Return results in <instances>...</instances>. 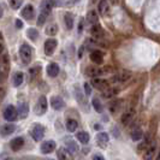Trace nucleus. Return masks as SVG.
I'll use <instances>...</instances> for the list:
<instances>
[{"label":"nucleus","mask_w":160,"mask_h":160,"mask_svg":"<svg viewBox=\"0 0 160 160\" xmlns=\"http://www.w3.org/2000/svg\"><path fill=\"white\" fill-rule=\"evenodd\" d=\"M19 57L24 64H29L32 59V49L28 43H23L19 47Z\"/></svg>","instance_id":"1"},{"label":"nucleus","mask_w":160,"mask_h":160,"mask_svg":"<svg viewBox=\"0 0 160 160\" xmlns=\"http://www.w3.org/2000/svg\"><path fill=\"white\" fill-rule=\"evenodd\" d=\"M111 71H112V69L108 68V66H106V68H104V69H101V68H96V66H89L88 69L86 70V73L88 75L89 77L96 78V77H99V76H102L104 73H107V72H111Z\"/></svg>","instance_id":"2"},{"label":"nucleus","mask_w":160,"mask_h":160,"mask_svg":"<svg viewBox=\"0 0 160 160\" xmlns=\"http://www.w3.org/2000/svg\"><path fill=\"white\" fill-rule=\"evenodd\" d=\"M47 107H48V102H47L46 96L45 95L40 96L39 100H38V102H36V106H35V113H36L38 116H42V114L46 113Z\"/></svg>","instance_id":"3"},{"label":"nucleus","mask_w":160,"mask_h":160,"mask_svg":"<svg viewBox=\"0 0 160 160\" xmlns=\"http://www.w3.org/2000/svg\"><path fill=\"white\" fill-rule=\"evenodd\" d=\"M17 117H18V111L16 110V107H13L12 105H8L4 111V118L8 122H15Z\"/></svg>","instance_id":"4"},{"label":"nucleus","mask_w":160,"mask_h":160,"mask_svg":"<svg viewBox=\"0 0 160 160\" xmlns=\"http://www.w3.org/2000/svg\"><path fill=\"white\" fill-rule=\"evenodd\" d=\"M155 153H157V143L152 141L149 146L144 149L143 153V160H153V158L155 157Z\"/></svg>","instance_id":"5"},{"label":"nucleus","mask_w":160,"mask_h":160,"mask_svg":"<svg viewBox=\"0 0 160 160\" xmlns=\"http://www.w3.org/2000/svg\"><path fill=\"white\" fill-rule=\"evenodd\" d=\"M92 84H93L96 89L101 90V92H104V90H106V89L110 88V83H108V81L104 80V78H101V77L93 78V81H92Z\"/></svg>","instance_id":"6"},{"label":"nucleus","mask_w":160,"mask_h":160,"mask_svg":"<svg viewBox=\"0 0 160 160\" xmlns=\"http://www.w3.org/2000/svg\"><path fill=\"white\" fill-rule=\"evenodd\" d=\"M130 78H131V73L129 71H125V70H122L117 75L113 76V82H116V83H125Z\"/></svg>","instance_id":"7"},{"label":"nucleus","mask_w":160,"mask_h":160,"mask_svg":"<svg viewBox=\"0 0 160 160\" xmlns=\"http://www.w3.org/2000/svg\"><path fill=\"white\" fill-rule=\"evenodd\" d=\"M32 136L35 141H41L45 136V128L40 124H36L32 130Z\"/></svg>","instance_id":"8"},{"label":"nucleus","mask_w":160,"mask_h":160,"mask_svg":"<svg viewBox=\"0 0 160 160\" xmlns=\"http://www.w3.org/2000/svg\"><path fill=\"white\" fill-rule=\"evenodd\" d=\"M134 116H135V110L134 108H129L125 112L122 114V118H120V122L123 125H129L131 123V120L134 119Z\"/></svg>","instance_id":"9"},{"label":"nucleus","mask_w":160,"mask_h":160,"mask_svg":"<svg viewBox=\"0 0 160 160\" xmlns=\"http://www.w3.org/2000/svg\"><path fill=\"white\" fill-rule=\"evenodd\" d=\"M53 8H54V1L53 0H42V2L40 4L41 13H45L47 16L51 13Z\"/></svg>","instance_id":"10"},{"label":"nucleus","mask_w":160,"mask_h":160,"mask_svg":"<svg viewBox=\"0 0 160 160\" xmlns=\"http://www.w3.org/2000/svg\"><path fill=\"white\" fill-rule=\"evenodd\" d=\"M57 45H58V42H57L56 39H48L45 42V53H46V56H52L54 53Z\"/></svg>","instance_id":"11"},{"label":"nucleus","mask_w":160,"mask_h":160,"mask_svg":"<svg viewBox=\"0 0 160 160\" xmlns=\"http://www.w3.org/2000/svg\"><path fill=\"white\" fill-rule=\"evenodd\" d=\"M56 149V142L53 140H49V141H45L43 143L41 144V152L43 154H49Z\"/></svg>","instance_id":"12"},{"label":"nucleus","mask_w":160,"mask_h":160,"mask_svg":"<svg viewBox=\"0 0 160 160\" xmlns=\"http://www.w3.org/2000/svg\"><path fill=\"white\" fill-rule=\"evenodd\" d=\"M34 16H35V8H34V6H32V4L25 5L23 10H22V17H24L25 19L29 21V19L34 18Z\"/></svg>","instance_id":"13"},{"label":"nucleus","mask_w":160,"mask_h":160,"mask_svg":"<svg viewBox=\"0 0 160 160\" xmlns=\"http://www.w3.org/2000/svg\"><path fill=\"white\" fill-rule=\"evenodd\" d=\"M51 106L54 110H57V111H60V110H63L65 107V102L60 96H53L51 99Z\"/></svg>","instance_id":"14"},{"label":"nucleus","mask_w":160,"mask_h":160,"mask_svg":"<svg viewBox=\"0 0 160 160\" xmlns=\"http://www.w3.org/2000/svg\"><path fill=\"white\" fill-rule=\"evenodd\" d=\"M57 155H58L59 160H73L72 153L66 148H59L57 151Z\"/></svg>","instance_id":"15"},{"label":"nucleus","mask_w":160,"mask_h":160,"mask_svg":"<svg viewBox=\"0 0 160 160\" xmlns=\"http://www.w3.org/2000/svg\"><path fill=\"white\" fill-rule=\"evenodd\" d=\"M90 34L95 39H102V36H104V29L101 28L100 24H94L90 28Z\"/></svg>","instance_id":"16"},{"label":"nucleus","mask_w":160,"mask_h":160,"mask_svg":"<svg viewBox=\"0 0 160 160\" xmlns=\"http://www.w3.org/2000/svg\"><path fill=\"white\" fill-rule=\"evenodd\" d=\"M15 130H16V125L15 124H5V125H2L0 128V135L4 137L8 136L12 132H15Z\"/></svg>","instance_id":"17"},{"label":"nucleus","mask_w":160,"mask_h":160,"mask_svg":"<svg viewBox=\"0 0 160 160\" xmlns=\"http://www.w3.org/2000/svg\"><path fill=\"white\" fill-rule=\"evenodd\" d=\"M98 11L101 16H106L110 11V6H108V1L107 0H100L98 4Z\"/></svg>","instance_id":"18"},{"label":"nucleus","mask_w":160,"mask_h":160,"mask_svg":"<svg viewBox=\"0 0 160 160\" xmlns=\"http://www.w3.org/2000/svg\"><path fill=\"white\" fill-rule=\"evenodd\" d=\"M90 59H92L93 63L100 65L102 64V62H104V56H102V53L100 51H93L90 53Z\"/></svg>","instance_id":"19"},{"label":"nucleus","mask_w":160,"mask_h":160,"mask_svg":"<svg viewBox=\"0 0 160 160\" xmlns=\"http://www.w3.org/2000/svg\"><path fill=\"white\" fill-rule=\"evenodd\" d=\"M24 146V138L23 137H16V138H13L12 141H11V149L12 151H19L22 147Z\"/></svg>","instance_id":"20"},{"label":"nucleus","mask_w":160,"mask_h":160,"mask_svg":"<svg viewBox=\"0 0 160 160\" xmlns=\"http://www.w3.org/2000/svg\"><path fill=\"white\" fill-rule=\"evenodd\" d=\"M47 73L49 77H57L59 73V65L57 63H51L47 66Z\"/></svg>","instance_id":"21"},{"label":"nucleus","mask_w":160,"mask_h":160,"mask_svg":"<svg viewBox=\"0 0 160 160\" xmlns=\"http://www.w3.org/2000/svg\"><path fill=\"white\" fill-rule=\"evenodd\" d=\"M108 140H110V137H108V134H106V132H99L96 135V141L101 147H105L108 143Z\"/></svg>","instance_id":"22"},{"label":"nucleus","mask_w":160,"mask_h":160,"mask_svg":"<svg viewBox=\"0 0 160 160\" xmlns=\"http://www.w3.org/2000/svg\"><path fill=\"white\" fill-rule=\"evenodd\" d=\"M18 114H21V117L22 118H25L27 116H28V113H29V106L27 102H21V104L18 105Z\"/></svg>","instance_id":"23"},{"label":"nucleus","mask_w":160,"mask_h":160,"mask_svg":"<svg viewBox=\"0 0 160 160\" xmlns=\"http://www.w3.org/2000/svg\"><path fill=\"white\" fill-rule=\"evenodd\" d=\"M87 22L89 24H92V25H94V24H98L99 22V16H98V13H96L95 11H89L88 15H87Z\"/></svg>","instance_id":"24"},{"label":"nucleus","mask_w":160,"mask_h":160,"mask_svg":"<svg viewBox=\"0 0 160 160\" xmlns=\"http://www.w3.org/2000/svg\"><path fill=\"white\" fill-rule=\"evenodd\" d=\"M77 127H78V123H77V120L76 119L69 118V119L66 120V129H68V131L73 132V131H76Z\"/></svg>","instance_id":"25"},{"label":"nucleus","mask_w":160,"mask_h":160,"mask_svg":"<svg viewBox=\"0 0 160 160\" xmlns=\"http://www.w3.org/2000/svg\"><path fill=\"white\" fill-rule=\"evenodd\" d=\"M76 137H77V140L80 141L81 143L83 144H87L89 142V134L88 132H86V131H80V132H77V135H76Z\"/></svg>","instance_id":"26"},{"label":"nucleus","mask_w":160,"mask_h":160,"mask_svg":"<svg viewBox=\"0 0 160 160\" xmlns=\"http://www.w3.org/2000/svg\"><path fill=\"white\" fill-rule=\"evenodd\" d=\"M12 81H13V86H15V87H19V86L23 83L24 75L22 73V72H16V73L13 75V78H12Z\"/></svg>","instance_id":"27"},{"label":"nucleus","mask_w":160,"mask_h":160,"mask_svg":"<svg viewBox=\"0 0 160 160\" xmlns=\"http://www.w3.org/2000/svg\"><path fill=\"white\" fill-rule=\"evenodd\" d=\"M64 22H65V27L68 30H71L73 28V16L71 13H66L64 17Z\"/></svg>","instance_id":"28"},{"label":"nucleus","mask_w":160,"mask_h":160,"mask_svg":"<svg viewBox=\"0 0 160 160\" xmlns=\"http://www.w3.org/2000/svg\"><path fill=\"white\" fill-rule=\"evenodd\" d=\"M131 138H132L134 141H141V140L143 138V131H142L141 129H135V130H132V132H131Z\"/></svg>","instance_id":"29"},{"label":"nucleus","mask_w":160,"mask_h":160,"mask_svg":"<svg viewBox=\"0 0 160 160\" xmlns=\"http://www.w3.org/2000/svg\"><path fill=\"white\" fill-rule=\"evenodd\" d=\"M66 149H69L71 153H76L78 151V146L72 140H66Z\"/></svg>","instance_id":"30"},{"label":"nucleus","mask_w":160,"mask_h":160,"mask_svg":"<svg viewBox=\"0 0 160 160\" xmlns=\"http://www.w3.org/2000/svg\"><path fill=\"white\" fill-rule=\"evenodd\" d=\"M92 105H93V107H94V110H95L96 112L101 113L104 111V107H102V105H101L100 100H99L98 98H94V99L92 100Z\"/></svg>","instance_id":"31"},{"label":"nucleus","mask_w":160,"mask_h":160,"mask_svg":"<svg viewBox=\"0 0 160 160\" xmlns=\"http://www.w3.org/2000/svg\"><path fill=\"white\" fill-rule=\"evenodd\" d=\"M57 32H58V25L57 24H49L46 28V34L48 36H54Z\"/></svg>","instance_id":"32"},{"label":"nucleus","mask_w":160,"mask_h":160,"mask_svg":"<svg viewBox=\"0 0 160 160\" xmlns=\"http://www.w3.org/2000/svg\"><path fill=\"white\" fill-rule=\"evenodd\" d=\"M116 93H117V90L114 88H108L102 92V96H104L105 99H111V98L116 95Z\"/></svg>","instance_id":"33"},{"label":"nucleus","mask_w":160,"mask_h":160,"mask_svg":"<svg viewBox=\"0 0 160 160\" xmlns=\"http://www.w3.org/2000/svg\"><path fill=\"white\" fill-rule=\"evenodd\" d=\"M120 108V101H113L112 104L110 105V112L112 114H116V113L119 111Z\"/></svg>","instance_id":"34"},{"label":"nucleus","mask_w":160,"mask_h":160,"mask_svg":"<svg viewBox=\"0 0 160 160\" xmlns=\"http://www.w3.org/2000/svg\"><path fill=\"white\" fill-rule=\"evenodd\" d=\"M27 35H28V38L29 39H32V41H35L38 38H39V32L36 30V29H29L28 32H27Z\"/></svg>","instance_id":"35"},{"label":"nucleus","mask_w":160,"mask_h":160,"mask_svg":"<svg viewBox=\"0 0 160 160\" xmlns=\"http://www.w3.org/2000/svg\"><path fill=\"white\" fill-rule=\"evenodd\" d=\"M8 4H10V6L13 8V10H18V8L22 6V0H10Z\"/></svg>","instance_id":"36"},{"label":"nucleus","mask_w":160,"mask_h":160,"mask_svg":"<svg viewBox=\"0 0 160 160\" xmlns=\"http://www.w3.org/2000/svg\"><path fill=\"white\" fill-rule=\"evenodd\" d=\"M149 143H151V142H149V140H148V138H144L143 141L140 143L138 148H137V149H138V152H140V151H144V149H146V148L149 146Z\"/></svg>","instance_id":"37"},{"label":"nucleus","mask_w":160,"mask_h":160,"mask_svg":"<svg viewBox=\"0 0 160 160\" xmlns=\"http://www.w3.org/2000/svg\"><path fill=\"white\" fill-rule=\"evenodd\" d=\"M41 71V68L40 66H32L29 69V73L32 75V76H38V73Z\"/></svg>","instance_id":"38"},{"label":"nucleus","mask_w":160,"mask_h":160,"mask_svg":"<svg viewBox=\"0 0 160 160\" xmlns=\"http://www.w3.org/2000/svg\"><path fill=\"white\" fill-rule=\"evenodd\" d=\"M46 19H47V15H45V13H40L39 19H38V25H39V27H40V25H43L45 22H46Z\"/></svg>","instance_id":"39"},{"label":"nucleus","mask_w":160,"mask_h":160,"mask_svg":"<svg viewBox=\"0 0 160 160\" xmlns=\"http://www.w3.org/2000/svg\"><path fill=\"white\" fill-rule=\"evenodd\" d=\"M84 92H86V95H90L92 94V87L89 83H84Z\"/></svg>","instance_id":"40"},{"label":"nucleus","mask_w":160,"mask_h":160,"mask_svg":"<svg viewBox=\"0 0 160 160\" xmlns=\"http://www.w3.org/2000/svg\"><path fill=\"white\" fill-rule=\"evenodd\" d=\"M93 160H105V158L101 154H95V155L93 157Z\"/></svg>","instance_id":"41"},{"label":"nucleus","mask_w":160,"mask_h":160,"mask_svg":"<svg viewBox=\"0 0 160 160\" xmlns=\"http://www.w3.org/2000/svg\"><path fill=\"white\" fill-rule=\"evenodd\" d=\"M82 32H83V22L81 21L80 23H78V34H81Z\"/></svg>","instance_id":"42"},{"label":"nucleus","mask_w":160,"mask_h":160,"mask_svg":"<svg viewBox=\"0 0 160 160\" xmlns=\"http://www.w3.org/2000/svg\"><path fill=\"white\" fill-rule=\"evenodd\" d=\"M4 95H5V90H4L2 88H0V100L4 98Z\"/></svg>","instance_id":"43"},{"label":"nucleus","mask_w":160,"mask_h":160,"mask_svg":"<svg viewBox=\"0 0 160 160\" xmlns=\"http://www.w3.org/2000/svg\"><path fill=\"white\" fill-rule=\"evenodd\" d=\"M83 51H84V48L81 47V49L78 51V58H82V56H83Z\"/></svg>","instance_id":"44"},{"label":"nucleus","mask_w":160,"mask_h":160,"mask_svg":"<svg viewBox=\"0 0 160 160\" xmlns=\"http://www.w3.org/2000/svg\"><path fill=\"white\" fill-rule=\"evenodd\" d=\"M16 25H17V28H22V27H23V23H22L21 21H17Z\"/></svg>","instance_id":"45"},{"label":"nucleus","mask_w":160,"mask_h":160,"mask_svg":"<svg viewBox=\"0 0 160 160\" xmlns=\"http://www.w3.org/2000/svg\"><path fill=\"white\" fill-rule=\"evenodd\" d=\"M108 1H110L112 5H117V4L119 2V0H108Z\"/></svg>","instance_id":"46"},{"label":"nucleus","mask_w":160,"mask_h":160,"mask_svg":"<svg viewBox=\"0 0 160 160\" xmlns=\"http://www.w3.org/2000/svg\"><path fill=\"white\" fill-rule=\"evenodd\" d=\"M155 160H160V149H159V152H158V154L155 155Z\"/></svg>","instance_id":"47"},{"label":"nucleus","mask_w":160,"mask_h":160,"mask_svg":"<svg viewBox=\"0 0 160 160\" xmlns=\"http://www.w3.org/2000/svg\"><path fill=\"white\" fill-rule=\"evenodd\" d=\"M2 51H4V46H2V45H1V43H0V53H1V52H2Z\"/></svg>","instance_id":"48"},{"label":"nucleus","mask_w":160,"mask_h":160,"mask_svg":"<svg viewBox=\"0 0 160 160\" xmlns=\"http://www.w3.org/2000/svg\"><path fill=\"white\" fill-rule=\"evenodd\" d=\"M2 16V10H1V6H0V17Z\"/></svg>","instance_id":"49"},{"label":"nucleus","mask_w":160,"mask_h":160,"mask_svg":"<svg viewBox=\"0 0 160 160\" xmlns=\"http://www.w3.org/2000/svg\"><path fill=\"white\" fill-rule=\"evenodd\" d=\"M92 1H93V2H95V1H96V0H92Z\"/></svg>","instance_id":"50"},{"label":"nucleus","mask_w":160,"mask_h":160,"mask_svg":"<svg viewBox=\"0 0 160 160\" xmlns=\"http://www.w3.org/2000/svg\"><path fill=\"white\" fill-rule=\"evenodd\" d=\"M0 39H1V34H0Z\"/></svg>","instance_id":"51"}]
</instances>
